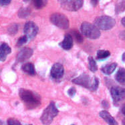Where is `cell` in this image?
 Returning a JSON list of instances; mask_svg holds the SVG:
<instances>
[{
	"mask_svg": "<svg viewBox=\"0 0 125 125\" xmlns=\"http://www.w3.org/2000/svg\"><path fill=\"white\" fill-rule=\"evenodd\" d=\"M84 3L83 0H61L62 7L64 10L74 11L80 10Z\"/></svg>",
	"mask_w": 125,
	"mask_h": 125,
	"instance_id": "6",
	"label": "cell"
},
{
	"mask_svg": "<svg viewBox=\"0 0 125 125\" xmlns=\"http://www.w3.org/2000/svg\"><path fill=\"white\" fill-rule=\"evenodd\" d=\"M8 125H21L19 120L14 119V118H10L7 121Z\"/></svg>",
	"mask_w": 125,
	"mask_h": 125,
	"instance_id": "27",
	"label": "cell"
},
{
	"mask_svg": "<svg viewBox=\"0 0 125 125\" xmlns=\"http://www.w3.org/2000/svg\"><path fill=\"white\" fill-rule=\"evenodd\" d=\"M122 60H123V61L125 62V52L123 54V56H122Z\"/></svg>",
	"mask_w": 125,
	"mask_h": 125,
	"instance_id": "35",
	"label": "cell"
},
{
	"mask_svg": "<svg viewBox=\"0 0 125 125\" xmlns=\"http://www.w3.org/2000/svg\"><path fill=\"white\" fill-rule=\"evenodd\" d=\"M19 95L28 109L36 108L41 104V98L40 96L31 90L21 88L19 91Z\"/></svg>",
	"mask_w": 125,
	"mask_h": 125,
	"instance_id": "1",
	"label": "cell"
},
{
	"mask_svg": "<svg viewBox=\"0 0 125 125\" xmlns=\"http://www.w3.org/2000/svg\"><path fill=\"white\" fill-rule=\"evenodd\" d=\"M121 112H122V113H123V115H125V104L123 106V108H122V109H121Z\"/></svg>",
	"mask_w": 125,
	"mask_h": 125,
	"instance_id": "34",
	"label": "cell"
},
{
	"mask_svg": "<svg viewBox=\"0 0 125 125\" xmlns=\"http://www.w3.org/2000/svg\"><path fill=\"white\" fill-rule=\"evenodd\" d=\"M11 52V49L8 43H2L0 46V61H5L7 55L10 54Z\"/></svg>",
	"mask_w": 125,
	"mask_h": 125,
	"instance_id": "14",
	"label": "cell"
},
{
	"mask_svg": "<svg viewBox=\"0 0 125 125\" xmlns=\"http://www.w3.org/2000/svg\"><path fill=\"white\" fill-rule=\"evenodd\" d=\"M99 116L104 120L108 125H118V123L116 121L114 118L110 115L109 112L106 110H102L99 113Z\"/></svg>",
	"mask_w": 125,
	"mask_h": 125,
	"instance_id": "12",
	"label": "cell"
},
{
	"mask_svg": "<svg viewBox=\"0 0 125 125\" xmlns=\"http://www.w3.org/2000/svg\"><path fill=\"white\" fill-rule=\"evenodd\" d=\"M76 90L74 87H72L70 88L68 91V94L69 95L70 97H73L74 96V95L76 94Z\"/></svg>",
	"mask_w": 125,
	"mask_h": 125,
	"instance_id": "28",
	"label": "cell"
},
{
	"mask_svg": "<svg viewBox=\"0 0 125 125\" xmlns=\"http://www.w3.org/2000/svg\"><path fill=\"white\" fill-rule=\"evenodd\" d=\"M88 60V68L90 70L93 72L97 71L98 66L94 59L93 58L92 56H89Z\"/></svg>",
	"mask_w": 125,
	"mask_h": 125,
	"instance_id": "18",
	"label": "cell"
},
{
	"mask_svg": "<svg viewBox=\"0 0 125 125\" xmlns=\"http://www.w3.org/2000/svg\"><path fill=\"white\" fill-rule=\"evenodd\" d=\"M122 124H123V125H125V118H124L122 121Z\"/></svg>",
	"mask_w": 125,
	"mask_h": 125,
	"instance_id": "36",
	"label": "cell"
},
{
	"mask_svg": "<svg viewBox=\"0 0 125 125\" xmlns=\"http://www.w3.org/2000/svg\"><path fill=\"white\" fill-rule=\"evenodd\" d=\"M50 21L54 25L61 29H68L69 28V20L63 14L59 13H54L50 16Z\"/></svg>",
	"mask_w": 125,
	"mask_h": 125,
	"instance_id": "5",
	"label": "cell"
},
{
	"mask_svg": "<svg viewBox=\"0 0 125 125\" xmlns=\"http://www.w3.org/2000/svg\"><path fill=\"white\" fill-rule=\"evenodd\" d=\"M30 1L36 9H41L44 5L43 0H30Z\"/></svg>",
	"mask_w": 125,
	"mask_h": 125,
	"instance_id": "21",
	"label": "cell"
},
{
	"mask_svg": "<svg viewBox=\"0 0 125 125\" xmlns=\"http://www.w3.org/2000/svg\"><path fill=\"white\" fill-rule=\"evenodd\" d=\"M19 16L21 18H26L27 16L30 15V11L28 10V9L26 8H23L20 10V11H19Z\"/></svg>",
	"mask_w": 125,
	"mask_h": 125,
	"instance_id": "24",
	"label": "cell"
},
{
	"mask_svg": "<svg viewBox=\"0 0 125 125\" xmlns=\"http://www.w3.org/2000/svg\"><path fill=\"white\" fill-rule=\"evenodd\" d=\"M23 32L28 39H33L38 32V27L33 21H28L25 24Z\"/></svg>",
	"mask_w": 125,
	"mask_h": 125,
	"instance_id": "9",
	"label": "cell"
},
{
	"mask_svg": "<svg viewBox=\"0 0 125 125\" xmlns=\"http://www.w3.org/2000/svg\"><path fill=\"white\" fill-rule=\"evenodd\" d=\"M98 84H99V82H98V80L96 77H94L93 78V81H92V86L90 88V90L92 92H94L96 90L98 89Z\"/></svg>",
	"mask_w": 125,
	"mask_h": 125,
	"instance_id": "23",
	"label": "cell"
},
{
	"mask_svg": "<svg viewBox=\"0 0 125 125\" xmlns=\"http://www.w3.org/2000/svg\"><path fill=\"white\" fill-rule=\"evenodd\" d=\"M125 10V1H123L119 3H118L116 7V13H120L123 12V11Z\"/></svg>",
	"mask_w": 125,
	"mask_h": 125,
	"instance_id": "22",
	"label": "cell"
},
{
	"mask_svg": "<svg viewBox=\"0 0 125 125\" xmlns=\"http://www.w3.org/2000/svg\"><path fill=\"white\" fill-rule=\"evenodd\" d=\"M92 81H93V80H91L90 77L88 74L83 73L80 76L73 80L72 82L74 84L80 85V86H82L90 90V88L92 86Z\"/></svg>",
	"mask_w": 125,
	"mask_h": 125,
	"instance_id": "7",
	"label": "cell"
},
{
	"mask_svg": "<svg viewBox=\"0 0 125 125\" xmlns=\"http://www.w3.org/2000/svg\"><path fill=\"white\" fill-rule=\"evenodd\" d=\"M121 23H122V25H123L124 27H125V17L122 19V20H121Z\"/></svg>",
	"mask_w": 125,
	"mask_h": 125,
	"instance_id": "33",
	"label": "cell"
},
{
	"mask_svg": "<svg viewBox=\"0 0 125 125\" xmlns=\"http://www.w3.org/2000/svg\"><path fill=\"white\" fill-rule=\"evenodd\" d=\"M33 54V50L30 48H23L17 55V62H23L30 58Z\"/></svg>",
	"mask_w": 125,
	"mask_h": 125,
	"instance_id": "11",
	"label": "cell"
},
{
	"mask_svg": "<svg viewBox=\"0 0 125 125\" xmlns=\"http://www.w3.org/2000/svg\"><path fill=\"white\" fill-rule=\"evenodd\" d=\"M102 105L103 107L106 108V109H107L109 108V104H108V102L106 101V100H103L102 102Z\"/></svg>",
	"mask_w": 125,
	"mask_h": 125,
	"instance_id": "30",
	"label": "cell"
},
{
	"mask_svg": "<svg viewBox=\"0 0 125 125\" xmlns=\"http://www.w3.org/2000/svg\"><path fill=\"white\" fill-rule=\"evenodd\" d=\"M11 1V0H0V5L1 6H5L9 5Z\"/></svg>",
	"mask_w": 125,
	"mask_h": 125,
	"instance_id": "29",
	"label": "cell"
},
{
	"mask_svg": "<svg viewBox=\"0 0 125 125\" xmlns=\"http://www.w3.org/2000/svg\"><path fill=\"white\" fill-rule=\"evenodd\" d=\"M0 125H3V123L1 120H0Z\"/></svg>",
	"mask_w": 125,
	"mask_h": 125,
	"instance_id": "37",
	"label": "cell"
},
{
	"mask_svg": "<svg viewBox=\"0 0 125 125\" xmlns=\"http://www.w3.org/2000/svg\"><path fill=\"white\" fill-rule=\"evenodd\" d=\"M58 109L56 108L54 102H51L48 106L43 110V114L40 117V120L44 125H50L52 123L54 118L58 115Z\"/></svg>",
	"mask_w": 125,
	"mask_h": 125,
	"instance_id": "2",
	"label": "cell"
},
{
	"mask_svg": "<svg viewBox=\"0 0 125 125\" xmlns=\"http://www.w3.org/2000/svg\"><path fill=\"white\" fill-rule=\"evenodd\" d=\"M116 66H117V64L116 63L107 64V65L102 67L101 70L104 74H106V75H110L113 72L115 71Z\"/></svg>",
	"mask_w": 125,
	"mask_h": 125,
	"instance_id": "16",
	"label": "cell"
},
{
	"mask_svg": "<svg viewBox=\"0 0 125 125\" xmlns=\"http://www.w3.org/2000/svg\"></svg>",
	"mask_w": 125,
	"mask_h": 125,
	"instance_id": "39",
	"label": "cell"
},
{
	"mask_svg": "<svg viewBox=\"0 0 125 125\" xmlns=\"http://www.w3.org/2000/svg\"><path fill=\"white\" fill-rule=\"evenodd\" d=\"M72 33H73V36L75 38L77 42H78V43H82V41H83V38H82V36L80 34V33H78L76 31H74Z\"/></svg>",
	"mask_w": 125,
	"mask_h": 125,
	"instance_id": "26",
	"label": "cell"
},
{
	"mask_svg": "<svg viewBox=\"0 0 125 125\" xmlns=\"http://www.w3.org/2000/svg\"><path fill=\"white\" fill-rule=\"evenodd\" d=\"M60 45L62 48L66 50H70L73 46V38H72V36L69 33L66 34L64 36V40L60 43Z\"/></svg>",
	"mask_w": 125,
	"mask_h": 125,
	"instance_id": "13",
	"label": "cell"
},
{
	"mask_svg": "<svg viewBox=\"0 0 125 125\" xmlns=\"http://www.w3.org/2000/svg\"><path fill=\"white\" fill-rule=\"evenodd\" d=\"M119 37L121 40H123L124 41H125V31H121L119 34Z\"/></svg>",
	"mask_w": 125,
	"mask_h": 125,
	"instance_id": "31",
	"label": "cell"
},
{
	"mask_svg": "<svg viewBox=\"0 0 125 125\" xmlns=\"http://www.w3.org/2000/svg\"><path fill=\"white\" fill-rule=\"evenodd\" d=\"M28 38L26 35H24L22 37H21L20 38L18 39V42H17V46H21L23 45V44H25V43L28 42Z\"/></svg>",
	"mask_w": 125,
	"mask_h": 125,
	"instance_id": "25",
	"label": "cell"
},
{
	"mask_svg": "<svg viewBox=\"0 0 125 125\" xmlns=\"http://www.w3.org/2000/svg\"><path fill=\"white\" fill-rule=\"evenodd\" d=\"M18 26L17 24H11L9 28H8V32L9 34H10L11 36L15 35V33L18 32Z\"/></svg>",
	"mask_w": 125,
	"mask_h": 125,
	"instance_id": "20",
	"label": "cell"
},
{
	"mask_svg": "<svg viewBox=\"0 0 125 125\" xmlns=\"http://www.w3.org/2000/svg\"><path fill=\"white\" fill-rule=\"evenodd\" d=\"M115 78L116 81L120 83H125V69L123 68H120L118 70L117 73L115 76Z\"/></svg>",
	"mask_w": 125,
	"mask_h": 125,
	"instance_id": "17",
	"label": "cell"
},
{
	"mask_svg": "<svg viewBox=\"0 0 125 125\" xmlns=\"http://www.w3.org/2000/svg\"><path fill=\"white\" fill-rule=\"evenodd\" d=\"M81 31L82 34L90 39H98L100 36L99 29L92 23L84 22L81 26Z\"/></svg>",
	"mask_w": 125,
	"mask_h": 125,
	"instance_id": "3",
	"label": "cell"
},
{
	"mask_svg": "<svg viewBox=\"0 0 125 125\" xmlns=\"http://www.w3.org/2000/svg\"></svg>",
	"mask_w": 125,
	"mask_h": 125,
	"instance_id": "38",
	"label": "cell"
},
{
	"mask_svg": "<svg viewBox=\"0 0 125 125\" xmlns=\"http://www.w3.org/2000/svg\"><path fill=\"white\" fill-rule=\"evenodd\" d=\"M98 1H99V0H91V3H92V5H94V6H96V5L98 4Z\"/></svg>",
	"mask_w": 125,
	"mask_h": 125,
	"instance_id": "32",
	"label": "cell"
},
{
	"mask_svg": "<svg viewBox=\"0 0 125 125\" xmlns=\"http://www.w3.org/2000/svg\"><path fill=\"white\" fill-rule=\"evenodd\" d=\"M110 55V52L108 50H98L97 52V58L100 60H104L109 57Z\"/></svg>",
	"mask_w": 125,
	"mask_h": 125,
	"instance_id": "19",
	"label": "cell"
},
{
	"mask_svg": "<svg viewBox=\"0 0 125 125\" xmlns=\"http://www.w3.org/2000/svg\"><path fill=\"white\" fill-rule=\"evenodd\" d=\"M116 24L115 20L111 17L102 15L96 18L94 21V25L99 30H109L112 29Z\"/></svg>",
	"mask_w": 125,
	"mask_h": 125,
	"instance_id": "4",
	"label": "cell"
},
{
	"mask_svg": "<svg viewBox=\"0 0 125 125\" xmlns=\"http://www.w3.org/2000/svg\"><path fill=\"white\" fill-rule=\"evenodd\" d=\"M110 94L115 104H117L125 98V88L118 86L112 87L110 89Z\"/></svg>",
	"mask_w": 125,
	"mask_h": 125,
	"instance_id": "8",
	"label": "cell"
},
{
	"mask_svg": "<svg viewBox=\"0 0 125 125\" xmlns=\"http://www.w3.org/2000/svg\"><path fill=\"white\" fill-rule=\"evenodd\" d=\"M64 66L61 64L56 63V64H54L53 66L52 67L50 74H51V76L54 79L58 80L62 78L64 76Z\"/></svg>",
	"mask_w": 125,
	"mask_h": 125,
	"instance_id": "10",
	"label": "cell"
},
{
	"mask_svg": "<svg viewBox=\"0 0 125 125\" xmlns=\"http://www.w3.org/2000/svg\"><path fill=\"white\" fill-rule=\"evenodd\" d=\"M21 69L24 72H26V74L33 76L36 74V71L34 68V66L31 63H26L21 66Z\"/></svg>",
	"mask_w": 125,
	"mask_h": 125,
	"instance_id": "15",
	"label": "cell"
}]
</instances>
